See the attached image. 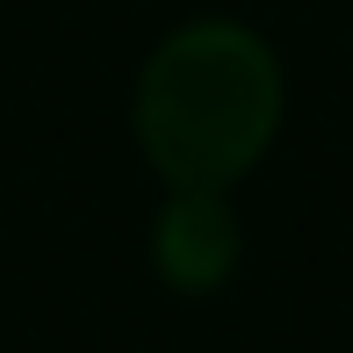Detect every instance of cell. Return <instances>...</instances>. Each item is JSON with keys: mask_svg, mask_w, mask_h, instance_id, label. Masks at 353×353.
<instances>
[{"mask_svg": "<svg viewBox=\"0 0 353 353\" xmlns=\"http://www.w3.org/2000/svg\"><path fill=\"white\" fill-rule=\"evenodd\" d=\"M288 130V58L245 14H181L130 72V144L159 188L238 195Z\"/></svg>", "mask_w": 353, "mask_h": 353, "instance_id": "cell-1", "label": "cell"}, {"mask_svg": "<svg viewBox=\"0 0 353 353\" xmlns=\"http://www.w3.org/2000/svg\"><path fill=\"white\" fill-rule=\"evenodd\" d=\"M144 267L181 303L223 296L238 281V267H245L238 195H216V188H159L152 223H144Z\"/></svg>", "mask_w": 353, "mask_h": 353, "instance_id": "cell-2", "label": "cell"}]
</instances>
